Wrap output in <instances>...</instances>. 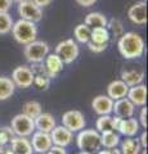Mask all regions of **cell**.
<instances>
[{
    "label": "cell",
    "instance_id": "603a6c76",
    "mask_svg": "<svg viewBox=\"0 0 148 154\" xmlns=\"http://www.w3.org/2000/svg\"><path fill=\"white\" fill-rule=\"evenodd\" d=\"M120 144V135L116 134L113 130H107V131L101 132V145L106 149L116 148Z\"/></svg>",
    "mask_w": 148,
    "mask_h": 154
},
{
    "label": "cell",
    "instance_id": "4316f807",
    "mask_svg": "<svg viewBox=\"0 0 148 154\" xmlns=\"http://www.w3.org/2000/svg\"><path fill=\"white\" fill-rule=\"evenodd\" d=\"M90 30H92V28L87 26L85 23H79V25L74 28V36L81 44H87L90 40Z\"/></svg>",
    "mask_w": 148,
    "mask_h": 154
},
{
    "label": "cell",
    "instance_id": "7a4b0ae2",
    "mask_svg": "<svg viewBox=\"0 0 148 154\" xmlns=\"http://www.w3.org/2000/svg\"><path fill=\"white\" fill-rule=\"evenodd\" d=\"M12 36L14 37L18 44L26 45L28 42L36 40L37 36V27L36 23L26 21V19H18L17 22L13 23L12 27Z\"/></svg>",
    "mask_w": 148,
    "mask_h": 154
},
{
    "label": "cell",
    "instance_id": "9c48e42d",
    "mask_svg": "<svg viewBox=\"0 0 148 154\" xmlns=\"http://www.w3.org/2000/svg\"><path fill=\"white\" fill-rule=\"evenodd\" d=\"M62 125L66 128H68L70 131L77 132L85 127L87 122H85L84 114L80 110L72 109V110H67V112L63 113V116H62Z\"/></svg>",
    "mask_w": 148,
    "mask_h": 154
},
{
    "label": "cell",
    "instance_id": "7bdbcfd3",
    "mask_svg": "<svg viewBox=\"0 0 148 154\" xmlns=\"http://www.w3.org/2000/svg\"><path fill=\"white\" fill-rule=\"evenodd\" d=\"M139 154H147V148H143Z\"/></svg>",
    "mask_w": 148,
    "mask_h": 154
},
{
    "label": "cell",
    "instance_id": "277c9868",
    "mask_svg": "<svg viewBox=\"0 0 148 154\" xmlns=\"http://www.w3.org/2000/svg\"><path fill=\"white\" fill-rule=\"evenodd\" d=\"M23 46V55L30 63H41L49 54V45L41 40H34Z\"/></svg>",
    "mask_w": 148,
    "mask_h": 154
},
{
    "label": "cell",
    "instance_id": "2e32d148",
    "mask_svg": "<svg viewBox=\"0 0 148 154\" xmlns=\"http://www.w3.org/2000/svg\"><path fill=\"white\" fill-rule=\"evenodd\" d=\"M92 108L98 116L111 114L113 108V100L108 95H98L93 99Z\"/></svg>",
    "mask_w": 148,
    "mask_h": 154
},
{
    "label": "cell",
    "instance_id": "d4e9b609",
    "mask_svg": "<svg viewBox=\"0 0 148 154\" xmlns=\"http://www.w3.org/2000/svg\"><path fill=\"white\" fill-rule=\"evenodd\" d=\"M109 32L107 27H94L90 30V40L94 44H108L109 41Z\"/></svg>",
    "mask_w": 148,
    "mask_h": 154
},
{
    "label": "cell",
    "instance_id": "e0dca14e",
    "mask_svg": "<svg viewBox=\"0 0 148 154\" xmlns=\"http://www.w3.org/2000/svg\"><path fill=\"white\" fill-rule=\"evenodd\" d=\"M9 144H11L9 149H11L12 154H32L34 153L31 141L27 137L14 136Z\"/></svg>",
    "mask_w": 148,
    "mask_h": 154
},
{
    "label": "cell",
    "instance_id": "6da1fadb",
    "mask_svg": "<svg viewBox=\"0 0 148 154\" xmlns=\"http://www.w3.org/2000/svg\"><path fill=\"white\" fill-rule=\"evenodd\" d=\"M117 48L120 54L125 59H137V58H140L143 55L146 49V44L139 33L134 31H129V32H124L118 37Z\"/></svg>",
    "mask_w": 148,
    "mask_h": 154
},
{
    "label": "cell",
    "instance_id": "44dd1931",
    "mask_svg": "<svg viewBox=\"0 0 148 154\" xmlns=\"http://www.w3.org/2000/svg\"><path fill=\"white\" fill-rule=\"evenodd\" d=\"M143 79H144V72H143V71L124 69L121 72V80L129 86V88L142 84L143 82Z\"/></svg>",
    "mask_w": 148,
    "mask_h": 154
},
{
    "label": "cell",
    "instance_id": "f35d334b",
    "mask_svg": "<svg viewBox=\"0 0 148 154\" xmlns=\"http://www.w3.org/2000/svg\"><path fill=\"white\" fill-rule=\"evenodd\" d=\"M97 154H121L120 149H116V148H112V149H99L97 152Z\"/></svg>",
    "mask_w": 148,
    "mask_h": 154
},
{
    "label": "cell",
    "instance_id": "8992f818",
    "mask_svg": "<svg viewBox=\"0 0 148 154\" xmlns=\"http://www.w3.org/2000/svg\"><path fill=\"white\" fill-rule=\"evenodd\" d=\"M11 127L16 136L28 137L35 131V122H34V118L28 117V116L23 113H20V114H16L12 118Z\"/></svg>",
    "mask_w": 148,
    "mask_h": 154
},
{
    "label": "cell",
    "instance_id": "5b68a950",
    "mask_svg": "<svg viewBox=\"0 0 148 154\" xmlns=\"http://www.w3.org/2000/svg\"><path fill=\"white\" fill-rule=\"evenodd\" d=\"M55 54L58 55L65 64H70L74 60L77 59L80 54L79 45L74 38H67L57 44L55 46Z\"/></svg>",
    "mask_w": 148,
    "mask_h": 154
},
{
    "label": "cell",
    "instance_id": "4fadbf2b",
    "mask_svg": "<svg viewBox=\"0 0 148 154\" xmlns=\"http://www.w3.org/2000/svg\"><path fill=\"white\" fill-rule=\"evenodd\" d=\"M112 112L115 113V116H117V117H120V118H130L134 116L135 105L125 96V98L113 100Z\"/></svg>",
    "mask_w": 148,
    "mask_h": 154
},
{
    "label": "cell",
    "instance_id": "ba28073f",
    "mask_svg": "<svg viewBox=\"0 0 148 154\" xmlns=\"http://www.w3.org/2000/svg\"><path fill=\"white\" fill-rule=\"evenodd\" d=\"M12 81L16 85V88L28 89L34 84V73L30 67L18 66L12 72Z\"/></svg>",
    "mask_w": 148,
    "mask_h": 154
},
{
    "label": "cell",
    "instance_id": "836d02e7",
    "mask_svg": "<svg viewBox=\"0 0 148 154\" xmlns=\"http://www.w3.org/2000/svg\"><path fill=\"white\" fill-rule=\"evenodd\" d=\"M87 45H88L89 50L92 53H94V54H99V53H103L107 49L108 44H94V42H92V41H88Z\"/></svg>",
    "mask_w": 148,
    "mask_h": 154
},
{
    "label": "cell",
    "instance_id": "f1b7e54d",
    "mask_svg": "<svg viewBox=\"0 0 148 154\" xmlns=\"http://www.w3.org/2000/svg\"><path fill=\"white\" fill-rule=\"evenodd\" d=\"M13 18L8 12H0V35H7L12 31Z\"/></svg>",
    "mask_w": 148,
    "mask_h": 154
},
{
    "label": "cell",
    "instance_id": "b9f144b4",
    "mask_svg": "<svg viewBox=\"0 0 148 154\" xmlns=\"http://www.w3.org/2000/svg\"><path fill=\"white\" fill-rule=\"evenodd\" d=\"M0 154H12V152L7 145H0Z\"/></svg>",
    "mask_w": 148,
    "mask_h": 154
},
{
    "label": "cell",
    "instance_id": "f6af8a7d",
    "mask_svg": "<svg viewBox=\"0 0 148 154\" xmlns=\"http://www.w3.org/2000/svg\"><path fill=\"white\" fill-rule=\"evenodd\" d=\"M22 2H25V0H13V3H22Z\"/></svg>",
    "mask_w": 148,
    "mask_h": 154
},
{
    "label": "cell",
    "instance_id": "83f0119b",
    "mask_svg": "<svg viewBox=\"0 0 148 154\" xmlns=\"http://www.w3.org/2000/svg\"><path fill=\"white\" fill-rule=\"evenodd\" d=\"M41 112H43L41 104L39 102H36V100H28L22 107V113L31 118H36Z\"/></svg>",
    "mask_w": 148,
    "mask_h": 154
},
{
    "label": "cell",
    "instance_id": "484cf974",
    "mask_svg": "<svg viewBox=\"0 0 148 154\" xmlns=\"http://www.w3.org/2000/svg\"><path fill=\"white\" fill-rule=\"evenodd\" d=\"M142 150V145L139 143V139L128 137L121 143V154H139Z\"/></svg>",
    "mask_w": 148,
    "mask_h": 154
},
{
    "label": "cell",
    "instance_id": "7c38bea8",
    "mask_svg": "<svg viewBox=\"0 0 148 154\" xmlns=\"http://www.w3.org/2000/svg\"><path fill=\"white\" fill-rule=\"evenodd\" d=\"M129 19L138 26H143L147 23V3L146 2H137L129 8L128 11Z\"/></svg>",
    "mask_w": 148,
    "mask_h": 154
},
{
    "label": "cell",
    "instance_id": "e575fe53",
    "mask_svg": "<svg viewBox=\"0 0 148 154\" xmlns=\"http://www.w3.org/2000/svg\"><path fill=\"white\" fill-rule=\"evenodd\" d=\"M147 113H148V108L146 107H143L142 110H140V114H139V121L138 122H140V125L144 128H147Z\"/></svg>",
    "mask_w": 148,
    "mask_h": 154
},
{
    "label": "cell",
    "instance_id": "bcb514c9",
    "mask_svg": "<svg viewBox=\"0 0 148 154\" xmlns=\"http://www.w3.org/2000/svg\"><path fill=\"white\" fill-rule=\"evenodd\" d=\"M143 2H146V3H147V0H143Z\"/></svg>",
    "mask_w": 148,
    "mask_h": 154
},
{
    "label": "cell",
    "instance_id": "d6986e66",
    "mask_svg": "<svg viewBox=\"0 0 148 154\" xmlns=\"http://www.w3.org/2000/svg\"><path fill=\"white\" fill-rule=\"evenodd\" d=\"M117 131L124 136L128 137H134L139 131V122L135 118H121L120 125L117 127Z\"/></svg>",
    "mask_w": 148,
    "mask_h": 154
},
{
    "label": "cell",
    "instance_id": "4dcf8cb0",
    "mask_svg": "<svg viewBox=\"0 0 148 154\" xmlns=\"http://www.w3.org/2000/svg\"><path fill=\"white\" fill-rule=\"evenodd\" d=\"M95 128L99 134L107 131V130H112V117L109 114L99 116V118L95 122Z\"/></svg>",
    "mask_w": 148,
    "mask_h": 154
},
{
    "label": "cell",
    "instance_id": "1f68e13d",
    "mask_svg": "<svg viewBox=\"0 0 148 154\" xmlns=\"http://www.w3.org/2000/svg\"><path fill=\"white\" fill-rule=\"evenodd\" d=\"M50 81H52V79H50V77L48 76L46 73L34 75V84H32V85H35L39 90L45 91V90L49 89V86H50Z\"/></svg>",
    "mask_w": 148,
    "mask_h": 154
},
{
    "label": "cell",
    "instance_id": "ee69618b",
    "mask_svg": "<svg viewBox=\"0 0 148 154\" xmlns=\"http://www.w3.org/2000/svg\"><path fill=\"white\" fill-rule=\"evenodd\" d=\"M79 154H92V153H89V152H83V150H80Z\"/></svg>",
    "mask_w": 148,
    "mask_h": 154
},
{
    "label": "cell",
    "instance_id": "8fae6325",
    "mask_svg": "<svg viewBox=\"0 0 148 154\" xmlns=\"http://www.w3.org/2000/svg\"><path fill=\"white\" fill-rule=\"evenodd\" d=\"M31 145L34 152L37 154H44L46 153L49 149L53 145L50 139V135L48 132H41V131H34V134L31 135Z\"/></svg>",
    "mask_w": 148,
    "mask_h": 154
},
{
    "label": "cell",
    "instance_id": "d6a6232c",
    "mask_svg": "<svg viewBox=\"0 0 148 154\" xmlns=\"http://www.w3.org/2000/svg\"><path fill=\"white\" fill-rule=\"evenodd\" d=\"M16 136L11 126L0 127V145H8L12 139Z\"/></svg>",
    "mask_w": 148,
    "mask_h": 154
},
{
    "label": "cell",
    "instance_id": "74e56055",
    "mask_svg": "<svg viewBox=\"0 0 148 154\" xmlns=\"http://www.w3.org/2000/svg\"><path fill=\"white\" fill-rule=\"evenodd\" d=\"M75 2L77 3L79 5H81V7L88 8V7H92V5H94V4L97 3L98 0H75Z\"/></svg>",
    "mask_w": 148,
    "mask_h": 154
},
{
    "label": "cell",
    "instance_id": "9a60e30c",
    "mask_svg": "<svg viewBox=\"0 0 148 154\" xmlns=\"http://www.w3.org/2000/svg\"><path fill=\"white\" fill-rule=\"evenodd\" d=\"M126 98L135 105V107H144L147 102V86L139 84L131 86L128 90Z\"/></svg>",
    "mask_w": 148,
    "mask_h": 154
},
{
    "label": "cell",
    "instance_id": "52a82bcc",
    "mask_svg": "<svg viewBox=\"0 0 148 154\" xmlns=\"http://www.w3.org/2000/svg\"><path fill=\"white\" fill-rule=\"evenodd\" d=\"M18 14L22 19L37 23L43 18V8L37 7L32 0H25L18 3Z\"/></svg>",
    "mask_w": 148,
    "mask_h": 154
},
{
    "label": "cell",
    "instance_id": "60d3db41",
    "mask_svg": "<svg viewBox=\"0 0 148 154\" xmlns=\"http://www.w3.org/2000/svg\"><path fill=\"white\" fill-rule=\"evenodd\" d=\"M147 136H148L147 131H143L142 135H140V137H139V143H140L142 148H147Z\"/></svg>",
    "mask_w": 148,
    "mask_h": 154
},
{
    "label": "cell",
    "instance_id": "ffe728a7",
    "mask_svg": "<svg viewBox=\"0 0 148 154\" xmlns=\"http://www.w3.org/2000/svg\"><path fill=\"white\" fill-rule=\"evenodd\" d=\"M128 90H129V86L122 80H115L112 82H109L107 86V95L112 100H117V99L125 98L128 94Z\"/></svg>",
    "mask_w": 148,
    "mask_h": 154
},
{
    "label": "cell",
    "instance_id": "cb8c5ba5",
    "mask_svg": "<svg viewBox=\"0 0 148 154\" xmlns=\"http://www.w3.org/2000/svg\"><path fill=\"white\" fill-rule=\"evenodd\" d=\"M16 85L11 77L0 76V100H7L14 94Z\"/></svg>",
    "mask_w": 148,
    "mask_h": 154
},
{
    "label": "cell",
    "instance_id": "8d00e7d4",
    "mask_svg": "<svg viewBox=\"0 0 148 154\" xmlns=\"http://www.w3.org/2000/svg\"><path fill=\"white\" fill-rule=\"evenodd\" d=\"M44 154H67V152L65 150V148L62 146H57V145H52V148Z\"/></svg>",
    "mask_w": 148,
    "mask_h": 154
},
{
    "label": "cell",
    "instance_id": "5bb4252c",
    "mask_svg": "<svg viewBox=\"0 0 148 154\" xmlns=\"http://www.w3.org/2000/svg\"><path fill=\"white\" fill-rule=\"evenodd\" d=\"M43 63H44V67L48 72V76H49L50 79H55V77L63 71V66H65L62 59L55 53H49V54L45 57Z\"/></svg>",
    "mask_w": 148,
    "mask_h": 154
},
{
    "label": "cell",
    "instance_id": "3957f363",
    "mask_svg": "<svg viewBox=\"0 0 148 154\" xmlns=\"http://www.w3.org/2000/svg\"><path fill=\"white\" fill-rule=\"evenodd\" d=\"M77 148L83 152L97 153L101 149V134L97 130H80L79 135L76 137Z\"/></svg>",
    "mask_w": 148,
    "mask_h": 154
},
{
    "label": "cell",
    "instance_id": "d590c367",
    "mask_svg": "<svg viewBox=\"0 0 148 154\" xmlns=\"http://www.w3.org/2000/svg\"><path fill=\"white\" fill-rule=\"evenodd\" d=\"M13 0H0V12H9L12 8Z\"/></svg>",
    "mask_w": 148,
    "mask_h": 154
},
{
    "label": "cell",
    "instance_id": "30bf717a",
    "mask_svg": "<svg viewBox=\"0 0 148 154\" xmlns=\"http://www.w3.org/2000/svg\"><path fill=\"white\" fill-rule=\"evenodd\" d=\"M49 135H50L53 145L62 146V148L68 146L74 140V132L70 131L68 128H66L63 125L62 126H55L49 132Z\"/></svg>",
    "mask_w": 148,
    "mask_h": 154
},
{
    "label": "cell",
    "instance_id": "7402d4cb",
    "mask_svg": "<svg viewBox=\"0 0 148 154\" xmlns=\"http://www.w3.org/2000/svg\"><path fill=\"white\" fill-rule=\"evenodd\" d=\"M108 19L101 12H90L87 14V17L84 19V23L87 26H89L90 28L94 27H106L107 26Z\"/></svg>",
    "mask_w": 148,
    "mask_h": 154
},
{
    "label": "cell",
    "instance_id": "ab89813d",
    "mask_svg": "<svg viewBox=\"0 0 148 154\" xmlns=\"http://www.w3.org/2000/svg\"><path fill=\"white\" fill-rule=\"evenodd\" d=\"M37 7H40V8H44V7H48L49 4L53 2V0H32Z\"/></svg>",
    "mask_w": 148,
    "mask_h": 154
},
{
    "label": "cell",
    "instance_id": "ac0fdd59",
    "mask_svg": "<svg viewBox=\"0 0 148 154\" xmlns=\"http://www.w3.org/2000/svg\"><path fill=\"white\" fill-rule=\"evenodd\" d=\"M34 122H35V130L41 131V132H48V134L57 126L55 118L53 117V114H50V113L41 112L36 118H34Z\"/></svg>",
    "mask_w": 148,
    "mask_h": 154
},
{
    "label": "cell",
    "instance_id": "f546056e",
    "mask_svg": "<svg viewBox=\"0 0 148 154\" xmlns=\"http://www.w3.org/2000/svg\"><path fill=\"white\" fill-rule=\"evenodd\" d=\"M107 30L109 33H112L115 37H120L125 30H124V23L117 18H112L107 22Z\"/></svg>",
    "mask_w": 148,
    "mask_h": 154
}]
</instances>
